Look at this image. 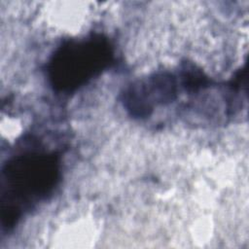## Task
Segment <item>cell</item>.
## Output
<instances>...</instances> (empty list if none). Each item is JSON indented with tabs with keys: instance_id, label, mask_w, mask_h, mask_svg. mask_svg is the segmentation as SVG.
I'll return each instance as SVG.
<instances>
[{
	"instance_id": "6da1fadb",
	"label": "cell",
	"mask_w": 249,
	"mask_h": 249,
	"mask_svg": "<svg viewBox=\"0 0 249 249\" xmlns=\"http://www.w3.org/2000/svg\"><path fill=\"white\" fill-rule=\"evenodd\" d=\"M58 159L53 154L30 153L11 160L2 172L4 226H14L24 208L50 194L58 181Z\"/></svg>"
},
{
	"instance_id": "7a4b0ae2",
	"label": "cell",
	"mask_w": 249,
	"mask_h": 249,
	"mask_svg": "<svg viewBox=\"0 0 249 249\" xmlns=\"http://www.w3.org/2000/svg\"><path fill=\"white\" fill-rule=\"evenodd\" d=\"M109 41L93 35L72 40L59 47L49 65L52 85L60 91H72L99 74L112 60Z\"/></svg>"
},
{
	"instance_id": "3957f363",
	"label": "cell",
	"mask_w": 249,
	"mask_h": 249,
	"mask_svg": "<svg viewBox=\"0 0 249 249\" xmlns=\"http://www.w3.org/2000/svg\"><path fill=\"white\" fill-rule=\"evenodd\" d=\"M175 77L170 73H158L133 84L124 94V103L134 117H147L154 108L175 98Z\"/></svg>"
}]
</instances>
